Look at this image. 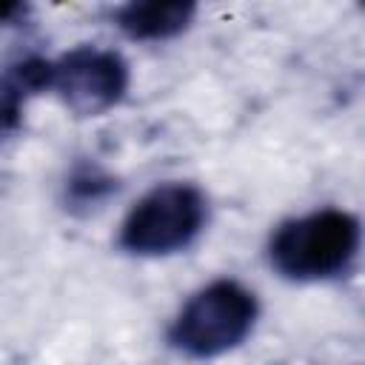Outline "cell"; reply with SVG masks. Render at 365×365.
<instances>
[{"label":"cell","instance_id":"cell-1","mask_svg":"<svg viewBox=\"0 0 365 365\" xmlns=\"http://www.w3.org/2000/svg\"><path fill=\"white\" fill-rule=\"evenodd\" d=\"M356 248V217L339 208H322L277 228L271 237V262L288 279H325L345 271Z\"/></svg>","mask_w":365,"mask_h":365},{"label":"cell","instance_id":"cell-5","mask_svg":"<svg viewBox=\"0 0 365 365\" xmlns=\"http://www.w3.org/2000/svg\"><path fill=\"white\" fill-rule=\"evenodd\" d=\"M194 17V3H128L117 11L120 29L134 40H163L180 34Z\"/></svg>","mask_w":365,"mask_h":365},{"label":"cell","instance_id":"cell-2","mask_svg":"<svg viewBox=\"0 0 365 365\" xmlns=\"http://www.w3.org/2000/svg\"><path fill=\"white\" fill-rule=\"evenodd\" d=\"M257 299L234 279H217L197 291L171 325V342L191 356H220L237 348L254 328Z\"/></svg>","mask_w":365,"mask_h":365},{"label":"cell","instance_id":"cell-4","mask_svg":"<svg viewBox=\"0 0 365 365\" xmlns=\"http://www.w3.org/2000/svg\"><path fill=\"white\" fill-rule=\"evenodd\" d=\"M128 86V66L117 51L77 46L51 63L48 88L77 114H103L120 103Z\"/></svg>","mask_w":365,"mask_h":365},{"label":"cell","instance_id":"cell-6","mask_svg":"<svg viewBox=\"0 0 365 365\" xmlns=\"http://www.w3.org/2000/svg\"><path fill=\"white\" fill-rule=\"evenodd\" d=\"M26 88L11 77V71L6 77H0V134L14 131L23 120V100H26Z\"/></svg>","mask_w":365,"mask_h":365},{"label":"cell","instance_id":"cell-3","mask_svg":"<svg viewBox=\"0 0 365 365\" xmlns=\"http://www.w3.org/2000/svg\"><path fill=\"white\" fill-rule=\"evenodd\" d=\"M205 222V197L185 182L148 191L125 217L120 245L131 254L163 257L185 248Z\"/></svg>","mask_w":365,"mask_h":365}]
</instances>
